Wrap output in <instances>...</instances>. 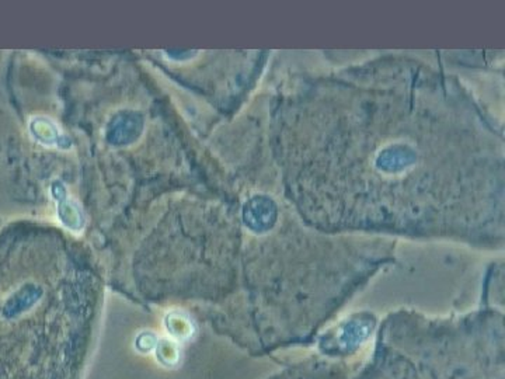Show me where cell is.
I'll return each instance as SVG.
<instances>
[{"mask_svg": "<svg viewBox=\"0 0 505 379\" xmlns=\"http://www.w3.org/2000/svg\"><path fill=\"white\" fill-rule=\"evenodd\" d=\"M142 128L143 119L138 113L124 111L111 119L107 128V139L117 146L130 145L138 139Z\"/></svg>", "mask_w": 505, "mask_h": 379, "instance_id": "cell-1", "label": "cell"}, {"mask_svg": "<svg viewBox=\"0 0 505 379\" xmlns=\"http://www.w3.org/2000/svg\"><path fill=\"white\" fill-rule=\"evenodd\" d=\"M52 193L58 200V215L62 224L72 232L82 231L84 225V216L79 204L68 196L65 187L60 183H55L52 185Z\"/></svg>", "mask_w": 505, "mask_h": 379, "instance_id": "cell-2", "label": "cell"}, {"mask_svg": "<svg viewBox=\"0 0 505 379\" xmlns=\"http://www.w3.org/2000/svg\"><path fill=\"white\" fill-rule=\"evenodd\" d=\"M33 134L47 145H59L62 135L59 134L56 125L48 118H38L33 124Z\"/></svg>", "mask_w": 505, "mask_h": 379, "instance_id": "cell-3", "label": "cell"}, {"mask_svg": "<svg viewBox=\"0 0 505 379\" xmlns=\"http://www.w3.org/2000/svg\"><path fill=\"white\" fill-rule=\"evenodd\" d=\"M167 330L172 333L173 337L178 340H184L191 336V323L180 313H172L167 316Z\"/></svg>", "mask_w": 505, "mask_h": 379, "instance_id": "cell-4", "label": "cell"}, {"mask_svg": "<svg viewBox=\"0 0 505 379\" xmlns=\"http://www.w3.org/2000/svg\"><path fill=\"white\" fill-rule=\"evenodd\" d=\"M156 356L165 365H174L178 361L177 345L169 340H162L156 344Z\"/></svg>", "mask_w": 505, "mask_h": 379, "instance_id": "cell-5", "label": "cell"}, {"mask_svg": "<svg viewBox=\"0 0 505 379\" xmlns=\"http://www.w3.org/2000/svg\"><path fill=\"white\" fill-rule=\"evenodd\" d=\"M137 347H138V349L141 350V352H150L152 349H153V347H156V344H157V340H156V337L153 336V334H150V333H142L139 337H138V340H137Z\"/></svg>", "mask_w": 505, "mask_h": 379, "instance_id": "cell-6", "label": "cell"}]
</instances>
